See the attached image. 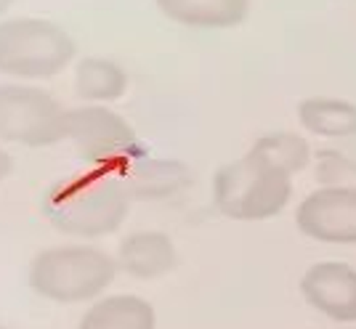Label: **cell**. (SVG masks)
Here are the masks:
<instances>
[{
	"instance_id": "6da1fadb",
	"label": "cell",
	"mask_w": 356,
	"mask_h": 329,
	"mask_svg": "<svg viewBox=\"0 0 356 329\" xmlns=\"http://www.w3.org/2000/svg\"><path fill=\"white\" fill-rule=\"evenodd\" d=\"M131 194L118 170L90 167L54 183L45 194V215L54 228L72 237H104L122 226Z\"/></svg>"
},
{
	"instance_id": "7a4b0ae2",
	"label": "cell",
	"mask_w": 356,
	"mask_h": 329,
	"mask_svg": "<svg viewBox=\"0 0 356 329\" xmlns=\"http://www.w3.org/2000/svg\"><path fill=\"white\" fill-rule=\"evenodd\" d=\"M213 196L226 218L266 221L287 208L293 196V176L261 151L250 149L216 173Z\"/></svg>"
},
{
	"instance_id": "3957f363",
	"label": "cell",
	"mask_w": 356,
	"mask_h": 329,
	"mask_svg": "<svg viewBox=\"0 0 356 329\" xmlns=\"http://www.w3.org/2000/svg\"><path fill=\"white\" fill-rule=\"evenodd\" d=\"M118 260L93 244H61L43 250L30 266V287L54 303H86L115 282Z\"/></svg>"
},
{
	"instance_id": "277c9868",
	"label": "cell",
	"mask_w": 356,
	"mask_h": 329,
	"mask_svg": "<svg viewBox=\"0 0 356 329\" xmlns=\"http://www.w3.org/2000/svg\"><path fill=\"white\" fill-rule=\"evenodd\" d=\"M72 59L67 32L43 19L0 24V72L16 77H51Z\"/></svg>"
},
{
	"instance_id": "5b68a950",
	"label": "cell",
	"mask_w": 356,
	"mask_h": 329,
	"mask_svg": "<svg viewBox=\"0 0 356 329\" xmlns=\"http://www.w3.org/2000/svg\"><path fill=\"white\" fill-rule=\"evenodd\" d=\"M70 112L43 90L0 85V138L19 144H54L67 138Z\"/></svg>"
},
{
	"instance_id": "8992f818",
	"label": "cell",
	"mask_w": 356,
	"mask_h": 329,
	"mask_svg": "<svg viewBox=\"0 0 356 329\" xmlns=\"http://www.w3.org/2000/svg\"><path fill=\"white\" fill-rule=\"evenodd\" d=\"M67 138L80 149L86 160L106 170H120L122 164L144 154V146L136 138L134 128L115 112L102 106L70 112Z\"/></svg>"
},
{
	"instance_id": "52a82bcc",
	"label": "cell",
	"mask_w": 356,
	"mask_h": 329,
	"mask_svg": "<svg viewBox=\"0 0 356 329\" xmlns=\"http://www.w3.org/2000/svg\"><path fill=\"white\" fill-rule=\"evenodd\" d=\"M298 228L322 244H356V189L319 186L296 210Z\"/></svg>"
},
{
	"instance_id": "ba28073f",
	"label": "cell",
	"mask_w": 356,
	"mask_h": 329,
	"mask_svg": "<svg viewBox=\"0 0 356 329\" xmlns=\"http://www.w3.org/2000/svg\"><path fill=\"white\" fill-rule=\"evenodd\" d=\"M306 303L332 321H356V269L341 260L314 263L300 279Z\"/></svg>"
},
{
	"instance_id": "9c48e42d",
	"label": "cell",
	"mask_w": 356,
	"mask_h": 329,
	"mask_svg": "<svg viewBox=\"0 0 356 329\" xmlns=\"http://www.w3.org/2000/svg\"><path fill=\"white\" fill-rule=\"evenodd\" d=\"M120 180L125 183L131 199H168L192 183V173L186 164L176 160H154V157H136L118 170Z\"/></svg>"
},
{
	"instance_id": "30bf717a",
	"label": "cell",
	"mask_w": 356,
	"mask_h": 329,
	"mask_svg": "<svg viewBox=\"0 0 356 329\" xmlns=\"http://www.w3.org/2000/svg\"><path fill=\"white\" fill-rule=\"evenodd\" d=\"M176 266V247L163 231H136L120 242L118 269L136 279H157Z\"/></svg>"
},
{
	"instance_id": "8fae6325",
	"label": "cell",
	"mask_w": 356,
	"mask_h": 329,
	"mask_svg": "<svg viewBox=\"0 0 356 329\" xmlns=\"http://www.w3.org/2000/svg\"><path fill=\"white\" fill-rule=\"evenodd\" d=\"M157 6L168 19L194 30L237 27L250 11V0H157Z\"/></svg>"
},
{
	"instance_id": "7c38bea8",
	"label": "cell",
	"mask_w": 356,
	"mask_h": 329,
	"mask_svg": "<svg viewBox=\"0 0 356 329\" xmlns=\"http://www.w3.org/2000/svg\"><path fill=\"white\" fill-rule=\"evenodd\" d=\"M154 308L138 295H109L93 303L77 329H154Z\"/></svg>"
},
{
	"instance_id": "4fadbf2b",
	"label": "cell",
	"mask_w": 356,
	"mask_h": 329,
	"mask_svg": "<svg viewBox=\"0 0 356 329\" xmlns=\"http://www.w3.org/2000/svg\"><path fill=\"white\" fill-rule=\"evenodd\" d=\"M298 120L306 133L319 138H351L356 135V104L332 96H312L300 101Z\"/></svg>"
},
{
	"instance_id": "5bb4252c",
	"label": "cell",
	"mask_w": 356,
	"mask_h": 329,
	"mask_svg": "<svg viewBox=\"0 0 356 329\" xmlns=\"http://www.w3.org/2000/svg\"><path fill=\"white\" fill-rule=\"evenodd\" d=\"M74 88L83 99L109 101L125 93V72L106 59H86L77 67Z\"/></svg>"
},
{
	"instance_id": "9a60e30c",
	"label": "cell",
	"mask_w": 356,
	"mask_h": 329,
	"mask_svg": "<svg viewBox=\"0 0 356 329\" xmlns=\"http://www.w3.org/2000/svg\"><path fill=\"white\" fill-rule=\"evenodd\" d=\"M252 149L261 151L264 157H268L277 167H282L284 173L296 176L303 167H309V162L314 160L312 144L298 133H287V130H277V133L261 135Z\"/></svg>"
},
{
	"instance_id": "2e32d148",
	"label": "cell",
	"mask_w": 356,
	"mask_h": 329,
	"mask_svg": "<svg viewBox=\"0 0 356 329\" xmlns=\"http://www.w3.org/2000/svg\"><path fill=\"white\" fill-rule=\"evenodd\" d=\"M316 173L322 186H354L356 189V160L343 151L325 149L316 154Z\"/></svg>"
},
{
	"instance_id": "e0dca14e",
	"label": "cell",
	"mask_w": 356,
	"mask_h": 329,
	"mask_svg": "<svg viewBox=\"0 0 356 329\" xmlns=\"http://www.w3.org/2000/svg\"><path fill=\"white\" fill-rule=\"evenodd\" d=\"M8 170H11V160H8L6 151H0V180L8 176Z\"/></svg>"
},
{
	"instance_id": "ac0fdd59",
	"label": "cell",
	"mask_w": 356,
	"mask_h": 329,
	"mask_svg": "<svg viewBox=\"0 0 356 329\" xmlns=\"http://www.w3.org/2000/svg\"><path fill=\"white\" fill-rule=\"evenodd\" d=\"M8 3H11V0H0V14H3L6 8H8Z\"/></svg>"
},
{
	"instance_id": "d6986e66",
	"label": "cell",
	"mask_w": 356,
	"mask_h": 329,
	"mask_svg": "<svg viewBox=\"0 0 356 329\" xmlns=\"http://www.w3.org/2000/svg\"><path fill=\"white\" fill-rule=\"evenodd\" d=\"M0 329H14V327H0Z\"/></svg>"
}]
</instances>
